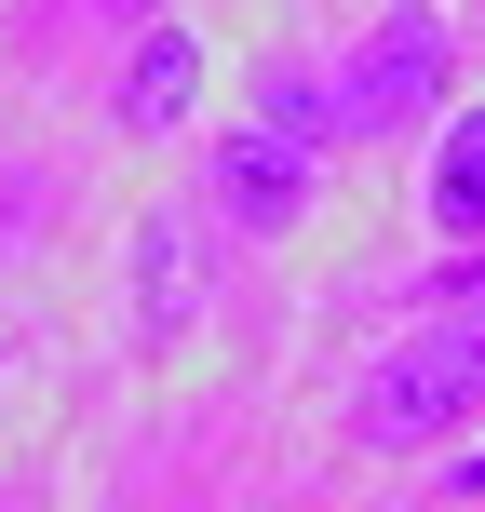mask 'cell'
<instances>
[{"label":"cell","mask_w":485,"mask_h":512,"mask_svg":"<svg viewBox=\"0 0 485 512\" xmlns=\"http://www.w3.org/2000/svg\"><path fill=\"white\" fill-rule=\"evenodd\" d=\"M472 405H485V310H445L432 337H405V351L364 378L351 432L364 445H432V432H459Z\"/></svg>","instance_id":"cell-1"},{"label":"cell","mask_w":485,"mask_h":512,"mask_svg":"<svg viewBox=\"0 0 485 512\" xmlns=\"http://www.w3.org/2000/svg\"><path fill=\"white\" fill-rule=\"evenodd\" d=\"M432 81H445V14H432V0H391V27L324 81V95H337V135H391Z\"/></svg>","instance_id":"cell-2"},{"label":"cell","mask_w":485,"mask_h":512,"mask_svg":"<svg viewBox=\"0 0 485 512\" xmlns=\"http://www.w3.org/2000/svg\"><path fill=\"white\" fill-rule=\"evenodd\" d=\"M216 203H230L243 230H297V216H310V135L243 122L230 149H216Z\"/></svg>","instance_id":"cell-3"},{"label":"cell","mask_w":485,"mask_h":512,"mask_svg":"<svg viewBox=\"0 0 485 512\" xmlns=\"http://www.w3.org/2000/svg\"><path fill=\"white\" fill-rule=\"evenodd\" d=\"M189 95H203V41H189V27H149V41H135V68H122V135L189 122Z\"/></svg>","instance_id":"cell-4"},{"label":"cell","mask_w":485,"mask_h":512,"mask_svg":"<svg viewBox=\"0 0 485 512\" xmlns=\"http://www.w3.org/2000/svg\"><path fill=\"white\" fill-rule=\"evenodd\" d=\"M432 230H485V108H459L445 122V149H432Z\"/></svg>","instance_id":"cell-5"},{"label":"cell","mask_w":485,"mask_h":512,"mask_svg":"<svg viewBox=\"0 0 485 512\" xmlns=\"http://www.w3.org/2000/svg\"><path fill=\"white\" fill-rule=\"evenodd\" d=\"M176 310H189V243L149 230V324H176Z\"/></svg>","instance_id":"cell-6"},{"label":"cell","mask_w":485,"mask_h":512,"mask_svg":"<svg viewBox=\"0 0 485 512\" xmlns=\"http://www.w3.org/2000/svg\"><path fill=\"white\" fill-rule=\"evenodd\" d=\"M418 297H432V310H485V256H459V270H432Z\"/></svg>","instance_id":"cell-7"},{"label":"cell","mask_w":485,"mask_h":512,"mask_svg":"<svg viewBox=\"0 0 485 512\" xmlns=\"http://www.w3.org/2000/svg\"><path fill=\"white\" fill-rule=\"evenodd\" d=\"M445 499H485V445H472V459H459V472H445Z\"/></svg>","instance_id":"cell-8"}]
</instances>
